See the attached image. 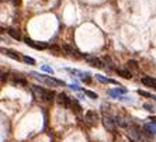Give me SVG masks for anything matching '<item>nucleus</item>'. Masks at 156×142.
I'll return each mask as SVG.
<instances>
[{
  "label": "nucleus",
  "mask_w": 156,
  "mask_h": 142,
  "mask_svg": "<svg viewBox=\"0 0 156 142\" xmlns=\"http://www.w3.org/2000/svg\"><path fill=\"white\" fill-rule=\"evenodd\" d=\"M129 142H135V141H134V139H129Z\"/></svg>",
  "instance_id": "nucleus-23"
},
{
  "label": "nucleus",
  "mask_w": 156,
  "mask_h": 142,
  "mask_svg": "<svg viewBox=\"0 0 156 142\" xmlns=\"http://www.w3.org/2000/svg\"><path fill=\"white\" fill-rule=\"evenodd\" d=\"M84 118H86V121H87L89 124L96 125V124H97V121H99V114H97L96 111H93V110H89V111L86 113Z\"/></svg>",
  "instance_id": "nucleus-4"
},
{
  "label": "nucleus",
  "mask_w": 156,
  "mask_h": 142,
  "mask_svg": "<svg viewBox=\"0 0 156 142\" xmlns=\"http://www.w3.org/2000/svg\"><path fill=\"white\" fill-rule=\"evenodd\" d=\"M13 83L16 85H23V86H27V82H25V79H23V77H17V75L13 77Z\"/></svg>",
  "instance_id": "nucleus-14"
},
{
  "label": "nucleus",
  "mask_w": 156,
  "mask_h": 142,
  "mask_svg": "<svg viewBox=\"0 0 156 142\" xmlns=\"http://www.w3.org/2000/svg\"><path fill=\"white\" fill-rule=\"evenodd\" d=\"M142 83H144L145 86H148V87L156 89V79H153V77H151V76L142 77Z\"/></svg>",
  "instance_id": "nucleus-8"
},
{
  "label": "nucleus",
  "mask_w": 156,
  "mask_h": 142,
  "mask_svg": "<svg viewBox=\"0 0 156 142\" xmlns=\"http://www.w3.org/2000/svg\"><path fill=\"white\" fill-rule=\"evenodd\" d=\"M84 94H87L90 98H97V94L94 91H90V90H84Z\"/></svg>",
  "instance_id": "nucleus-18"
},
{
  "label": "nucleus",
  "mask_w": 156,
  "mask_h": 142,
  "mask_svg": "<svg viewBox=\"0 0 156 142\" xmlns=\"http://www.w3.org/2000/svg\"><path fill=\"white\" fill-rule=\"evenodd\" d=\"M144 109H145L146 111H149V113H153V111H155L153 106H151V104H148V103H145V104H144Z\"/></svg>",
  "instance_id": "nucleus-19"
},
{
  "label": "nucleus",
  "mask_w": 156,
  "mask_h": 142,
  "mask_svg": "<svg viewBox=\"0 0 156 142\" xmlns=\"http://www.w3.org/2000/svg\"><path fill=\"white\" fill-rule=\"evenodd\" d=\"M24 42L28 45V46H31V48H34V49H40V51L49 48V45L48 44H45V42H37V41H32V40H30V38H24Z\"/></svg>",
  "instance_id": "nucleus-3"
},
{
  "label": "nucleus",
  "mask_w": 156,
  "mask_h": 142,
  "mask_svg": "<svg viewBox=\"0 0 156 142\" xmlns=\"http://www.w3.org/2000/svg\"><path fill=\"white\" fill-rule=\"evenodd\" d=\"M44 70H47V72H49L51 75H52V73H53V70H52L51 68H48V66H44Z\"/></svg>",
  "instance_id": "nucleus-20"
},
{
  "label": "nucleus",
  "mask_w": 156,
  "mask_h": 142,
  "mask_svg": "<svg viewBox=\"0 0 156 142\" xmlns=\"http://www.w3.org/2000/svg\"><path fill=\"white\" fill-rule=\"evenodd\" d=\"M103 121H104V125H105V128H107V130H110L111 132L115 131V127H114L115 120H114V118H111L110 115H104Z\"/></svg>",
  "instance_id": "nucleus-5"
},
{
  "label": "nucleus",
  "mask_w": 156,
  "mask_h": 142,
  "mask_svg": "<svg viewBox=\"0 0 156 142\" xmlns=\"http://www.w3.org/2000/svg\"><path fill=\"white\" fill-rule=\"evenodd\" d=\"M138 94H141V96H144V97H152V98H156L155 96H152L151 93H148L145 90H138Z\"/></svg>",
  "instance_id": "nucleus-16"
},
{
  "label": "nucleus",
  "mask_w": 156,
  "mask_h": 142,
  "mask_svg": "<svg viewBox=\"0 0 156 142\" xmlns=\"http://www.w3.org/2000/svg\"><path fill=\"white\" fill-rule=\"evenodd\" d=\"M56 101H58L59 106H62V107H65V109H70L72 98L68 97L66 93H59V94H56Z\"/></svg>",
  "instance_id": "nucleus-2"
},
{
  "label": "nucleus",
  "mask_w": 156,
  "mask_h": 142,
  "mask_svg": "<svg viewBox=\"0 0 156 142\" xmlns=\"http://www.w3.org/2000/svg\"><path fill=\"white\" fill-rule=\"evenodd\" d=\"M13 3L14 4H20V0H13Z\"/></svg>",
  "instance_id": "nucleus-22"
},
{
  "label": "nucleus",
  "mask_w": 156,
  "mask_h": 142,
  "mask_svg": "<svg viewBox=\"0 0 156 142\" xmlns=\"http://www.w3.org/2000/svg\"><path fill=\"white\" fill-rule=\"evenodd\" d=\"M142 134H145L148 137H153L156 134V127L151 125V124H145L144 125V130H142Z\"/></svg>",
  "instance_id": "nucleus-7"
},
{
  "label": "nucleus",
  "mask_w": 156,
  "mask_h": 142,
  "mask_svg": "<svg viewBox=\"0 0 156 142\" xmlns=\"http://www.w3.org/2000/svg\"><path fill=\"white\" fill-rule=\"evenodd\" d=\"M62 49L68 55H77L76 54V49H73L72 46H69V45H62Z\"/></svg>",
  "instance_id": "nucleus-12"
},
{
  "label": "nucleus",
  "mask_w": 156,
  "mask_h": 142,
  "mask_svg": "<svg viewBox=\"0 0 156 142\" xmlns=\"http://www.w3.org/2000/svg\"><path fill=\"white\" fill-rule=\"evenodd\" d=\"M115 72H117V75L122 76L124 79H131V77H132L131 72H129V70H125V69H115Z\"/></svg>",
  "instance_id": "nucleus-11"
},
{
  "label": "nucleus",
  "mask_w": 156,
  "mask_h": 142,
  "mask_svg": "<svg viewBox=\"0 0 156 142\" xmlns=\"http://www.w3.org/2000/svg\"><path fill=\"white\" fill-rule=\"evenodd\" d=\"M70 110H72V113H75V114H80V113H82V106L77 103V100L72 98V103H70Z\"/></svg>",
  "instance_id": "nucleus-9"
},
{
  "label": "nucleus",
  "mask_w": 156,
  "mask_h": 142,
  "mask_svg": "<svg viewBox=\"0 0 156 142\" xmlns=\"http://www.w3.org/2000/svg\"><path fill=\"white\" fill-rule=\"evenodd\" d=\"M32 93L37 98H41L45 101H51L55 97V93L52 90H47V89L40 87V86H32Z\"/></svg>",
  "instance_id": "nucleus-1"
},
{
  "label": "nucleus",
  "mask_w": 156,
  "mask_h": 142,
  "mask_svg": "<svg viewBox=\"0 0 156 142\" xmlns=\"http://www.w3.org/2000/svg\"><path fill=\"white\" fill-rule=\"evenodd\" d=\"M151 121H152V122H155V124H156V117H151Z\"/></svg>",
  "instance_id": "nucleus-21"
},
{
  "label": "nucleus",
  "mask_w": 156,
  "mask_h": 142,
  "mask_svg": "<svg viewBox=\"0 0 156 142\" xmlns=\"http://www.w3.org/2000/svg\"><path fill=\"white\" fill-rule=\"evenodd\" d=\"M127 66H128L129 69L135 70V72H138V69H139V66H138V62H136V61H128V62H127Z\"/></svg>",
  "instance_id": "nucleus-13"
},
{
  "label": "nucleus",
  "mask_w": 156,
  "mask_h": 142,
  "mask_svg": "<svg viewBox=\"0 0 156 142\" xmlns=\"http://www.w3.org/2000/svg\"><path fill=\"white\" fill-rule=\"evenodd\" d=\"M23 61L27 62V63H30V65H35V61L32 58H30V56H23Z\"/></svg>",
  "instance_id": "nucleus-17"
},
{
  "label": "nucleus",
  "mask_w": 156,
  "mask_h": 142,
  "mask_svg": "<svg viewBox=\"0 0 156 142\" xmlns=\"http://www.w3.org/2000/svg\"><path fill=\"white\" fill-rule=\"evenodd\" d=\"M84 59L87 61L89 65L94 66V68H103V63H101V61H100L99 58H94V56H89V55H86Z\"/></svg>",
  "instance_id": "nucleus-6"
},
{
  "label": "nucleus",
  "mask_w": 156,
  "mask_h": 142,
  "mask_svg": "<svg viewBox=\"0 0 156 142\" xmlns=\"http://www.w3.org/2000/svg\"><path fill=\"white\" fill-rule=\"evenodd\" d=\"M1 52L4 55H7V56H10V58H13V59H16V61H20L21 58H20V55L17 54V52H14V51H10V49H1Z\"/></svg>",
  "instance_id": "nucleus-10"
},
{
  "label": "nucleus",
  "mask_w": 156,
  "mask_h": 142,
  "mask_svg": "<svg viewBox=\"0 0 156 142\" xmlns=\"http://www.w3.org/2000/svg\"><path fill=\"white\" fill-rule=\"evenodd\" d=\"M7 33L10 34L11 37L14 38V40H20V38H21V37H20V34H18V31H16L14 28H9V31H7Z\"/></svg>",
  "instance_id": "nucleus-15"
}]
</instances>
